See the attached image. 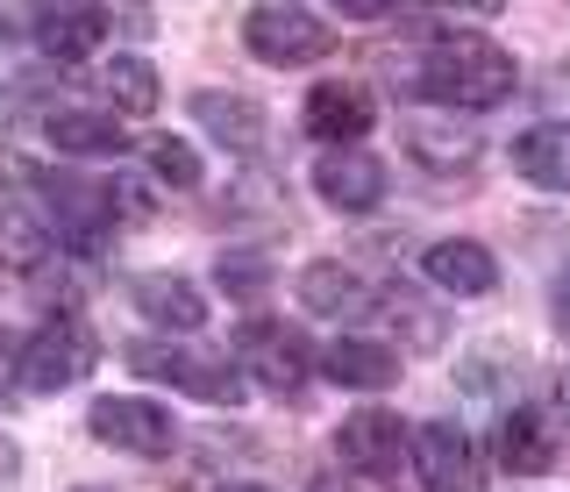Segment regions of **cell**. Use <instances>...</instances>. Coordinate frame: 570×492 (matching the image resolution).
<instances>
[{
  "label": "cell",
  "mask_w": 570,
  "mask_h": 492,
  "mask_svg": "<svg viewBox=\"0 0 570 492\" xmlns=\"http://www.w3.org/2000/svg\"><path fill=\"white\" fill-rule=\"evenodd\" d=\"M94 364H100V343L86 336V322H71V314H50L22 343V385L29 393H65V385H79Z\"/></svg>",
  "instance_id": "obj_4"
},
{
  "label": "cell",
  "mask_w": 570,
  "mask_h": 492,
  "mask_svg": "<svg viewBox=\"0 0 570 492\" xmlns=\"http://www.w3.org/2000/svg\"><path fill=\"white\" fill-rule=\"evenodd\" d=\"M557 414H563V429H570V372L557 378Z\"/></svg>",
  "instance_id": "obj_29"
},
{
  "label": "cell",
  "mask_w": 570,
  "mask_h": 492,
  "mask_svg": "<svg viewBox=\"0 0 570 492\" xmlns=\"http://www.w3.org/2000/svg\"><path fill=\"white\" fill-rule=\"evenodd\" d=\"M193 121H207V136L222 150H257L264 144V108L249 94H193Z\"/></svg>",
  "instance_id": "obj_18"
},
{
  "label": "cell",
  "mask_w": 570,
  "mask_h": 492,
  "mask_svg": "<svg viewBox=\"0 0 570 492\" xmlns=\"http://www.w3.org/2000/svg\"><path fill=\"white\" fill-rule=\"evenodd\" d=\"M314 193L328 207H343V215H371V207L385 200V165L356 144H328L321 165H314Z\"/></svg>",
  "instance_id": "obj_7"
},
{
  "label": "cell",
  "mask_w": 570,
  "mask_h": 492,
  "mask_svg": "<svg viewBox=\"0 0 570 492\" xmlns=\"http://www.w3.org/2000/svg\"><path fill=\"white\" fill-rule=\"evenodd\" d=\"M314 492H392V479H371V471H321Z\"/></svg>",
  "instance_id": "obj_25"
},
{
  "label": "cell",
  "mask_w": 570,
  "mask_h": 492,
  "mask_svg": "<svg viewBox=\"0 0 570 492\" xmlns=\"http://www.w3.org/2000/svg\"><path fill=\"white\" fill-rule=\"evenodd\" d=\"M299 307L321 314V322H364V314H371V286H364L350 265L321 257V265L299 272Z\"/></svg>",
  "instance_id": "obj_12"
},
{
  "label": "cell",
  "mask_w": 570,
  "mask_h": 492,
  "mask_svg": "<svg viewBox=\"0 0 570 492\" xmlns=\"http://www.w3.org/2000/svg\"><path fill=\"white\" fill-rule=\"evenodd\" d=\"M321 372L335 385H356V393H385L400 378V350L392 343H371V336H335L321 350Z\"/></svg>",
  "instance_id": "obj_13"
},
{
  "label": "cell",
  "mask_w": 570,
  "mask_h": 492,
  "mask_svg": "<svg viewBox=\"0 0 570 492\" xmlns=\"http://www.w3.org/2000/svg\"><path fill=\"white\" fill-rule=\"evenodd\" d=\"M264 278H272V265H264V257H222V286H236L243 301L264 286Z\"/></svg>",
  "instance_id": "obj_24"
},
{
  "label": "cell",
  "mask_w": 570,
  "mask_h": 492,
  "mask_svg": "<svg viewBox=\"0 0 570 492\" xmlns=\"http://www.w3.org/2000/svg\"><path fill=\"white\" fill-rule=\"evenodd\" d=\"M513 79H521L513 58L492 37H478V29H442V37L421 50V94L442 100V108H456V115L499 108V100L513 94Z\"/></svg>",
  "instance_id": "obj_1"
},
{
  "label": "cell",
  "mask_w": 570,
  "mask_h": 492,
  "mask_svg": "<svg viewBox=\"0 0 570 492\" xmlns=\"http://www.w3.org/2000/svg\"><path fill=\"white\" fill-rule=\"evenodd\" d=\"M414 464L428 492H478V450L456 421H428L414 435Z\"/></svg>",
  "instance_id": "obj_10"
},
{
  "label": "cell",
  "mask_w": 570,
  "mask_h": 492,
  "mask_svg": "<svg viewBox=\"0 0 570 492\" xmlns=\"http://www.w3.org/2000/svg\"><path fill=\"white\" fill-rule=\"evenodd\" d=\"M335 450H343L350 471H371V479H400L406 464V435H400V414L385 407H356L343 421V435H335Z\"/></svg>",
  "instance_id": "obj_9"
},
{
  "label": "cell",
  "mask_w": 570,
  "mask_h": 492,
  "mask_svg": "<svg viewBox=\"0 0 570 492\" xmlns=\"http://www.w3.org/2000/svg\"><path fill=\"white\" fill-rule=\"evenodd\" d=\"M142 165H150L157 186H171V193L200 186V150H193L186 136H150V144H142Z\"/></svg>",
  "instance_id": "obj_23"
},
{
  "label": "cell",
  "mask_w": 570,
  "mask_h": 492,
  "mask_svg": "<svg viewBox=\"0 0 570 492\" xmlns=\"http://www.w3.org/2000/svg\"><path fill=\"white\" fill-rule=\"evenodd\" d=\"M243 43H249V58H264V65H314V58L335 50V29L321 22V14L293 8V0H264V8H249Z\"/></svg>",
  "instance_id": "obj_3"
},
{
  "label": "cell",
  "mask_w": 570,
  "mask_h": 492,
  "mask_svg": "<svg viewBox=\"0 0 570 492\" xmlns=\"http://www.w3.org/2000/svg\"><path fill=\"white\" fill-rule=\"evenodd\" d=\"M492 450H499V464H507L513 479H542V471L557 464V435H549V421L534 407H507V414H499Z\"/></svg>",
  "instance_id": "obj_14"
},
{
  "label": "cell",
  "mask_w": 570,
  "mask_h": 492,
  "mask_svg": "<svg viewBox=\"0 0 570 492\" xmlns=\"http://www.w3.org/2000/svg\"><path fill=\"white\" fill-rule=\"evenodd\" d=\"M94 79H100V94H107V108H115V115H150L157 108V72L142 58H129V50L107 58Z\"/></svg>",
  "instance_id": "obj_22"
},
{
  "label": "cell",
  "mask_w": 570,
  "mask_h": 492,
  "mask_svg": "<svg viewBox=\"0 0 570 492\" xmlns=\"http://www.w3.org/2000/svg\"><path fill=\"white\" fill-rule=\"evenodd\" d=\"M335 8H343L350 22H379V14H392V0H335Z\"/></svg>",
  "instance_id": "obj_26"
},
{
  "label": "cell",
  "mask_w": 570,
  "mask_h": 492,
  "mask_svg": "<svg viewBox=\"0 0 570 492\" xmlns=\"http://www.w3.org/2000/svg\"><path fill=\"white\" fill-rule=\"evenodd\" d=\"M121 364H129L136 378H165L178 393L207 400V407H236L243 400V372L228 364V350H171V343L136 336V343H121Z\"/></svg>",
  "instance_id": "obj_2"
},
{
  "label": "cell",
  "mask_w": 570,
  "mask_h": 492,
  "mask_svg": "<svg viewBox=\"0 0 570 492\" xmlns=\"http://www.w3.org/2000/svg\"><path fill=\"white\" fill-rule=\"evenodd\" d=\"M236 364L264 385V393H299V385L314 378L321 357H314V343L299 336V328H285V322H243Z\"/></svg>",
  "instance_id": "obj_5"
},
{
  "label": "cell",
  "mask_w": 570,
  "mask_h": 492,
  "mask_svg": "<svg viewBox=\"0 0 570 492\" xmlns=\"http://www.w3.org/2000/svg\"><path fill=\"white\" fill-rule=\"evenodd\" d=\"M43 129H50V144H58V150H71V157H115L121 144H129V129H121V121H107V115H86V108H65V115H50Z\"/></svg>",
  "instance_id": "obj_20"
},
{
  "label": "cell",
  "mask_w": 570,
  "mask_h": 492,
  "mask_svg": "<svg viewBox=\"0 0 570 492\" xmlns=\"http://www.w3.org/2000/svg\"><path fill=\"white\" fill-rule=\"evenodd\" d=\"M442 8H471V14H499L507 0H442Z\"/></svg>",
  "instance_id": "obj_28"
},
{
  "label": "cell",
  "mask_w": 570,
  "mask_h": 492,
  "mask_svg": "<svg viewBox=\"0 0 570 492\" xmlns=\"http://www.w3.org/2000/svg\"><path fill=\"white\" fill-rule=\"evenodd\" d=\"M86 421H94L100 443H115L129 456H171V443H178V421H171V407H157V400H100Z\"/></svg>",
  "instance_id": "obj_6"
},
{
  "label": "cell",
  "mask_w": 570,
  "mask_h": 492,
  "mask_svg": "<svg viewBox=\"0 0 570 492\" xmlns=\"http://www.w3.org/2000/svg\"><path fill=\"white\" fill-rule=\"evenodd\" d=\"M406 157L428 165L435 179H456V171L478 165V129L471 121H414L406 129Z\"/></svg>",
  "instance_id": "obj_17"
},
{
  "label": "cell",
  "mask_w": 570,
  "mask_h": 492,
  "mask_svg": "<svg viewBox=\"0 0 570 492\" xmlns=\"http://www.w3.org/2000/svg\"><path fill=\"white\" fill-rule=\"evenodd\" d=\"M136 307L150 314L157 328H178V336L207 328V293L193 286V278H178V272H142L136 278Z\"/></svg>",
  "instance_id": "obj_16"
},
{
  "label": "cell",
  "mask_w": 570,
  "mask_h": 492,
  "mask_svg": "<svg viewBox=\"0 0 570 492\" xmlns=\"http://www.w3.org/2000/svg\"><path fill=\"white\" fill-rule=\"evenodd\" d=\"M222 492H272V485H222Z\"/></svg>",
  "instance_id": "obj_30"
},
{
  "label": "cell",
  "mask_w": 570,
  "mask_h": 492,
  "mask_svg": "<svg viewBox=\"0 0 570 492\" xmlns=\"http://www.w3.org/2000/svg\"><path fill=\"white\" fill-rule=\"evenodd\" d=\"M371 121H379V108H371V94L356 79H321L307 94V129L321 144H364Z\"/></svg>",
  "instance_id": "obj_11"
},
{
  "label": "cell",
  "mask_w": 570,
  "mask_h": 492,
  "mask_svg": "<svg viewBox=\"0 0 570 492\" xmlns=\"http://www.w3.org/2000/svg\"><path fill=\"white\" fill-rule=\"evenodd\" d=\"M513 171L549 193H570V121H534V129L513 144Z\"/></svg>",
  "instance_id": "obj_19"
},
{
  "label": "cell",
  "mask_w": 570,
  "mask_h": 492,
  "mask_svg": "<svg viewBox=\"0 0 570 492\" xmlns=\"http://www.w3.org/2000/svg\"><path fill=\"white\" fill-rule=\"evenodd\" d=\"M557 322L570 328V257H563V272H557Z\"/></svg>",
  "instance_id": "obj_27"
},
{
  "label": "cell",
  "mask_w": 570,
  "mask_h": 492,
  "mask_svg": "<svg viewBox=\"0 0 570 492\" xmlns=\"http://www.w3.org/2000/svg\"><path fill=\"white\" fill-rule=\"evenodd\" d=\"M100 43H107L100 0H50V8L36 14V50H43L50 65H86Z\"/></svg>",
  "instance_id": "obj_8"
},
{
  "label": "cell",
  "mask_w": 570,
  "mask_h": 492,
  "mask_svg": "<svg viewBox=\"0 0 570 492\" xmlns=\"http://www.w3.org/2000/svg\"><path fill=\"white\" fill-rule=\"evenodd\" d=\"M421 272L435 278L442 293H456V301H485V293L499 286V265H492V250L485 243H435V250L421 257Z\"/></svg>",
  "instance_id": "obj_15"
},
{
  "label": "cell",
  "mask_w": 570,
  "mask_h": 492,
  "mask_svg": "<svg viewBox=\"0 0 570 492\" xmlns=\"http://www.w3.org/2000/svg\"><path fill=\"white\" fill-rule=\"evenodd\" d=\"M79 492H115V485H79Z\"/></svg>",
  "instance_id": "obj_31"
},
{
  "label": "cell",
  "mask_w": 570,
  "mask_h": 492,
  "mask_svg": "<svg viewBox=\"0 0 570 492\" xmlns=\"http://www.w3.org/2000/svg\"><path fill=\"white\" fill-rule=\"evenodd\" d=\"M50 250H58V236H50L29 207H0V265L8 272H43Z\"/></svg>",
  "instance_id": "obj_21"
}]
</instances>
